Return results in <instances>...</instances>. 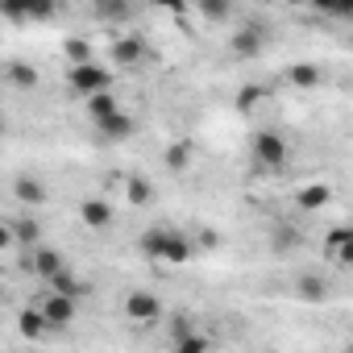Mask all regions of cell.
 <instances>
[{
    "label": "cell",
    "instance_id": "obj_1",
    "mask_svg": "<svg viewBox=\"0 0 353 353\" xmlns=\"http://www.w3.org/2000/svg\"><path fill=\"white\" fill-rule=\"evenodd\" d=\"M250 154H254L258 170H287V162H291V145H287V137L279 129H258Z\"/></svg>",
    "mask_w": 353,
    "mask_h": 353
},
{
    "label": "cell",
    "instance_id": "obj_2",
    "mask_svg": "<svg viewBox=\"0 0 353 353\" xmlns=\"http://www.w3.org/2000/svg\"><path fill=\"white\" fill-rule=\"evenodd\" d=\"M67 83H71V92H75L79 100H92V96H100V92H112V71L100 67V63H83V67H71Z\"/></svg>",
    "mask_w": 353,
    "mask_h": 353
},
{
    "label": "cell",
    "instance_id": "obj_3",
    "mask_svg": "<svg viewBox=\"0 0 353 353\" xmlns=\"http://www.w3.org/2000/svg\"><path fill=\"white\" fill-rule=\"evenodd\" d=\"M125 316H129L133 324H158L162 299H158L154 291H129V295H125Z\"/></svg>",
    "mask_w": 353,
    "mask_h": 353
},
{
    "label": "cell",
    "instance_id": "obj_4",
    "mask_svg": "<svg viewBox=\"0 0 353 353\" xmlns=\"http://www.w3.org/2000/svg\"><path fill=\"white\" fill-rule=\"evenodd\" d=\"M38 312H42V320L50 324V332H63V328L75 320V303L63 299V295H54V291H46V295L38 299Z\"/></svg>",
    "mask_w": 353,
    "mask_h": 353
},
{
    "label": "cell",
    "instance_id": "obj_5",
    "mask_svg": "<svg viewBox=\"0 0 353 353\" xmlns=\"http://www.w3.org/2000/svg\"><path fill=\"white\" fill-rule=\"evenodd\" d=\"M262 46H266V38H262L258 26H245V30H237V34L229 38V50H233L237 59H258Z\"/></svg>",
    "mask_w": 353,
    "mask_h": 353
},
{
    "label": "cell",
    "instance_id": "obj_6",
    "mask_svg": "<svg viewBox=\"0 0 353 353\" xmlns=\"http://www.w3.org/2000/svg\"><path fill=\"white\" fill-rule=\"evenodd\" d=\"M295 295H299L303 303H324V299L332 295V283H328L324 274L307 270V274H299V283H295Z\"/></svg>",
    "mask_w": 353,
    "mask_h": 353
},
{
    "label": "cell",
    "instance_id": "obj_7",
    "mask_svg": "<svg viewBox=\"0 0 353 353\" xmlns=\"http://www.w3.org/2000/svg\"><path fill=\"white\" fill-rule=\"evenodd\" d=\"M79 216H83L88 229H108V225H112V204L100 200V196H92V200L79 204Z\"/></svg>",
    "mask_w": 353,
    "mask_h": 353
},
{
    "label": "cell",
    "instance_id": "obj_8",
    "mask_svg": "<svg viewBox=\"0 0 353 353\" xmlns=\"http://www.w3.org/2000/svg\"><path fill=\"white\" fill-rule=\"evenodd\" d=\"M141 54H145V46H141V38H133V34H125V38L112 42V63H117V67H137Z\"/></svg>",
    "mask_w": 353,
    "mask_h": 353
},
{
    "label": "cell",
    "instance_id": "obj_9",
    "mask_svg": "<svg viewBox=\"0 0 353 353\" xmlns=\"http://www.w3.org/2000/svg\"><path fill=\"white\" fill-rule=\"evenodd\" d=\"M96 129L108 137V141H125V137H133V117L125 112V108H117L112 117H104V121H96Z\"/></svg>",
    "mask_w": 353,
    "mask_h": 353
},
{
    "label": "cell",
    "instance_id": "obj_10",
    "mask_svg": "<svg viewBox=\"0 0 353 353\" xmlns=\"http://www.w3.org/2000/svg\"><path fill=\"white\" fill-rule=\"evenodd\" d=\"M13 196H17L21 204H46V200H50L46 183H42V179H34V174H17V183H13Z\"/></svg>",
    "mask_w": 353,
    "mask_h": 353
},
{
    "label": "cell",
    "instance_id": "obj_11",
    "mask_svg": "<svg viewBox=\"0 0 353 353\" xmlns=\"http://www.w3.org/2000/svg\"><path fill=\"white\" fill-rule=\"evenodd\" d=\"M30 270H34V274H42V279L50 283L54 274H63V270H67V262H63V254H59V250H38V254H34V262H30Z\"/></svg>",
    "mask_w": 353,
    "mask_h": 353
},
{
    "label": "cell",
    "instance_id": "obj_12",
    "mask_svg": "<svg viewBox=\"0 0 353 353\" xmlns=\"http://www.w3.org/2000/svg\"><path fill=\"white\" fill-rule=\"evenodd\" d=\"M17 328H21V336H26V341H46V336H50V324L42 320V312H38V307H26V312L17 316Z\"/></svg>",
    "mask_w": 353,
    "mask_h": 353
},
{
    "label": "cell",
    "instance_id": "obj_13",
    "mask_svg": "<svg viewBox=\"0 0 353 353\" xmlns=\"http://www.w3.org/2000/svg\"><path fill=\"white\" fill-rule=\"evenodd\" d=\"M188 258H192V241H188L183 233H174V229H170V233H166V250H162V262H166V266H183Z\"/></svg>",
    "mask_w": 353,
    "mask_h": 353
},
{
    "label": "cell",
    "instance_id": "obj_14",
    "mask_svg": "<svg viewBox=\"0 0 353 353\" xmlns=\"http://www.w3.org/2000/svg\"><path fill=\"white\" fill-rule=\"evenodd\" d=\"M192 158H196V145H192L188 137H179V141L166 150V158H162V162H166V170L179 174V170H188V166H192Z\"/></svg>",
    "mask_w": 353,
    "mask_h": 353
},
{
    "label": "cell",
    "instance_id": "obj_15",
    "mask_svg": "<svg viewBox=\"0 0 353 353\" xmlns=\"http://www.w3.org/2000/svg\"><path fill=\"white\" fill-rule=\"evenodd\" d=\"M154 200V183L141 179V174H133V179H125V204L129 208H145Z\"/></svg>",
    "mask_w": 353,
    "mask_h": 353
},
{
    "label": "cell",
    "instance_id": "obj_16",
    "mask_svg": "<svg viewBox=\"0 0 353 353\" xmlns=\"http://www.w3.org/2000/svg\"><path fill=\"white\" fill-rule=\"evenodd\" d=\"M5 75H9V83L21 88V92H34V88H38V67H34V63H9Z\"/></svg>",
    "mask_w": 353,
    "mask_h": 353
},
{
    "label": "cell",
    "instance_id": "obj_17",
    "mask_svg": "<svg viewBox=\"0 0 353 353\" xmlns=\"http://www.w3.org/2000/svg\"><path fill=\"white\" fill-rule=\"evenodd\" d=\"M287 79H291L295 88H303V92H307V88H320V79H324V75H320V67H316V63H295V67H287Z\"/></svg>",
    "mask_w": 353,
    "mask_h": 353
},
{
    "label": "cell",
    "instance_id": "obj_18",
    "mask_svg": "<svg viewBox=\"0 0 353 353\" xmlns=\"http://www.w3.org/2000/svg\"><path fill=\"white\" fill-rule=\"evenodd\" d=\"M88 104V117L92 121H104V117H112L117 108H121V100L112 96V92H100V96H92V100H83Z\"/></svg>",
    "mask_w": 353,
    "mask_h": 353
},
{
    "label": "cell",
    "instance_id": "obj_19",
    "mask_svg": "<svg viewBox=\"0 0 353 353\" xmlns=\"http://www.w3.org/2000/svg\"><path fill=\"white\" fill-rule=\"evenodd\" d=\"M295 200H299V208H303V212H316V208H324V204L332 200V192H328L324 183H312V188H303Z\"/></svg>",
    "mask_w": 353,
    "mask_h": 353
},
{
    "label": "cell",
    "instance_id": "obj_20",
    "mask_svg": "<svg viewBox=\"0 0 353 353\" xmlns=\"http://www.w3.org/2000/svg\"><path fill=\"white\" fill-rule=\"evenodd\" d=\"M63 54H67L71 67H83V63H92V42L88 38H67L63 42Z\"/></svg>",
    "mask_w": 353,
    "mask_h": 353
},
{
    "label": "cell",
    "instance_id": "obj_21",
    "mask_svg": "<svg viewBox=\"0 0 353 353\" xmlns=\"http://www.w3.org/2000/svg\"><path fill=\"white\" fill-rule=\"evenodd\" d=\"M166 233H170V229H145V233H141V254H145V258H154V262H162Z\"/></svg>",
    "mask_w": 353,
    "mask_h": 353
},
{
    "label": "cell",
    "instance_id": "obj_22",
    "mask_svg": "<svg viewBox=\"0 0 353 353\" xmlns=\"http://www.w3.org/2000/svg\"><path fill=\"white\" fill-rule=\"evenodd\" d=\"M9 229H13V245H34V241L42 237V225L30 221V216H26V221H13Z\"/></svg>",
    "mask_w": 353,
    "mask_h": 353
},
{
    "label": "cell",
    "instance_id": "obj_23",
    "mask_svg": "<svg viewBox=\"0 0 353 353\" xmlns=\"http://www.w3.org/2000/svg\"><path fill=\"white\" fill-rule=\"evenodd\" d=\"M353 241V233H349V225H332L328 229V254H336V250H345Z\"/></svg>",
    "mask_w": 353,
    "mask_h": 353
},
{
    "label": "cell",
    "instance_id": "obj_24",
    "mask_svg": "<svg viewBox=\"0 0 353 353\" xmlns=\"http://www.w3.org/2000/svg\"><path fill=\"white\" fill-rule=\"evenodd\" d=\"M174 353H208V345H204V336L188 332V336H179V341H174Z\"/></svg>",
    "mask_w": 353,
    "mask_h": 353
},
{
    "label": "cell",
    "instance_id": "obj_25",
    "mask_svg": "<svg viewBox=\"0 0 353 353\" xmlns=\"http://www.w3.org/2000/svg\"><path fill=\"white\" fill-rule=\"evenodd\" d=\"M258 100H262V88H258V83H245V88L237 92V108H241V112H250Z\"/></svg>",
    "mask_w": 353,
    "mask_h": 353
},
{
    "label": "cell",
    "instance_id": "obj_26",
    "mask_svg": "<svg viewBox=\"0 0 353 353\" xmlns=\"http://www.w3.org/2000/svg\"><path fill=\"white\" fill-rule=\"evenodd\" d=\"M0 17H9V21H26V5H0Z\"/></svg>",
    "mask_w": 353,
    "mask_h": 353
},
{
    "label": "cell",
    "instance_id": "obj_27",
    "mask_svg": "<svg viewBox=\"0 0 353 353\" xmlns=\"http://www.w3.org/2000/svg\"><path fill=\"white\" fill-rule=\"evenodd\" d=\"M204 17L208 21H225L229 17V5H204Z\"/></svg>",
    "mask_w": 353,
    "mask_h": 353
},
{
    "label": "cell",
    "instance_id": "obj_28",
    "mask_svg": "<svg viewBox=\"0 0 353 353\" xmlns=\"http://www.w3.org/2000/svg\"><path fill=\"white\" fill-rule=\"evenodd\" d=\"M9 245H13V229H9V225H0V254H5Z\"/></svg>",
    "mask_w": 353,
    "mask_h": 353
},
{
    "label": "cell",
    "instance_id": "obj_29",
    "mask_svg": "<svg viewBox=\"0 0 353 353\" xmlns=\"http://www.w3.org/2000/svg\"><path fill=\"white\" fill-rule=\"evenodd\" d=\"M0 133H5V117H0Z\"/></svg>",
    "mask_w": 353,
    "mask_h": 353
}]
</instances>
